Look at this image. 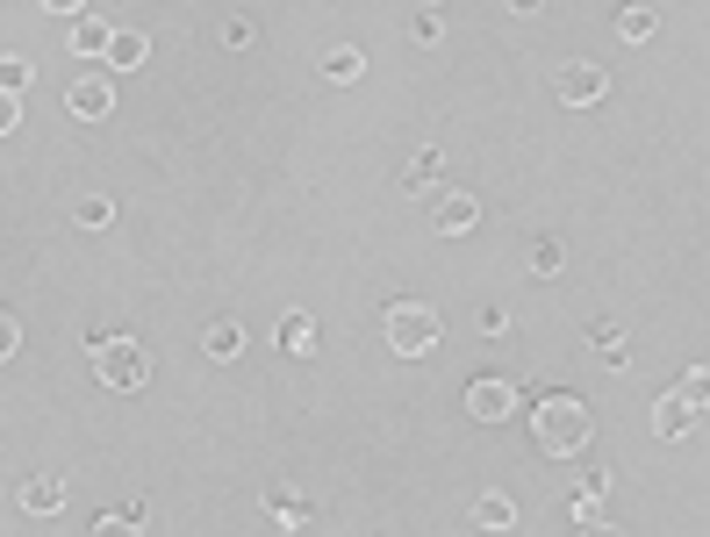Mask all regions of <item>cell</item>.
<instances>
[{
	"label": "cell",
	"instance_id": "1",
	"mask_svg": "<svg viewBox=\"0 0 710 537\" xmlns=\"http://www.w3.org/2000/svg\"><path fill=\"white\" fill-rule=\"evenodd\" d=\"M532 437H538V452L574 458L588 437H596V416H588L582 394H538V409H532Z\"/></svg>",
	"mask_w": 710,
	"mask_h": 537
},
{
	"label": "cell",
	"instance_id": "2",
	"mask_svg": "<svg viewBox=\"0 0 710 537\" xmlns=\"http://www.w3.org/2000/svg\"><path fill=\"white\" fill-rule=\"evenodd\" d=\"M381 330H388V351H402V359H431L438 337H445V322H438L431 301H395V309L381 316Z\"/></svg>",
	"mask_w": 710,
	"mask_h": 537
},
{
	"label": "cell",
	"instance_id": "3",
	"mask_svg": "<svg viewBox=\"0 0 710 537\" xmlns=\"http://www.w3.org/2000/svg\"><path fill=\"white\" fill-rule=\"evenodd\" d=\"M94 373H101V388L137 394L144 380H151V359H144V344H130V337H109V344L94 351Z\"/></svg>",
	"mask_w": 710,
	"mask_h": 537
},
{
	"label": "cell",
	"instance_id": "4",
	"mask_svg": "<svg viewBox=\"0 0 710 537\" xmlns=\"http://www.w3.org/2000/svg\"><path fill=\"white\" fill-rule=\"evenodd\" d=\"M466 416H474V423H510V416H517V380L481 373L474 388H466Z\"/></svg>",
	"mask_w": 710,
	"mask_h": 537
},
{
	"label": "cell",
	"instance_id": "5",
	"mask_svg": "<svg viewBox=\"0 0 710 537\" xmlns=\"http://www.w3.org/2000/svg\"><path fill=\"white\" fill-rule=\"evenodd\" d=\"M65 115H72V122H109V115H115V80H109V72L72 80V86H65Z\"/></svg>",
	"mask_w": 710,
	"mask_h": 537
},
{
	"label": "cell",
	"instance_id": "6",
	"mask_svg": "<svg viewBox=\"0 0 710 537\" xmlns=\"http://www.w3.org/2000/svg\"><path fill=\"white\" fill-rule=\"evenodd\" d=\"M553 94H560L567 107H596L603 94H610V80H603V65L574 58V65H560V72H553Z\"/></svg>",
	"mask_w": 710,
	"mask_h": 537
},
{
	"label": "cell",
	"instance_id": "7",
	"mask_svg": "<svg viewBox=\"0 0 710 537\" xmlns=\"http://www.w3.org/2000/svg\"><path fill=\"white\" fill-rule=\"evenodd\" d=\"M697 423H703V409L689 402V394H660V402H654V430H660V437H668V444L697 437Z\"/></svg>",
	"mask_w": 710,
	"mask_h": 537
},
{
	"label": "cell",
	"instance_id": "8",
	"mask_svg": "<svg viewBox=\"0 0 710 537\" xmlns=\"http://www.w3.org/2000/svg\"><path fill=\"white\" fill-rule=\"evenodd\" d=\"M14 502H22L29 516H58V509H65V481H58V473H29Z\"/></svg>",
	"mask_w": 710,
	"mask_h": 537
},
{
	"label": "cell",
	"instance_id": "9",
	"mask_svg": "<svg viewBox=\"0 0 710 537\" xmlns=\"http://www.w3.org/2000/svg\"><path fill=\"white\" fill-rule=\"evenodd\" d=\"M588 344H596V359L610 365V373H625V365H631V344H625V330H617L610 316H603V322H588Z\"/></svg>",
	"mask_w": 710,
	"mask_h": 537
},
{
	"label": "cell",
	"instance_id": "10",
	"mask_svg": "<svg viewBox=\"0 0 710 537\" xmlns=\"http://www.w3.org/2000/svg\"><path fill=\"white\" fill-rule=\"evenodd\" d=\"M144 58H151V43L137 37V29H115V37H109V51H101V65H109V72H137Z\"/></svg>",
	"mask_w": 710,
	"mask_h": 537
},
{
	"label": "cell",
	"instance_id": "11",
	"mask_svg": "<svg viewBox=\"0 0 710 537\" xmlns=\"http://www.w3.org/2000/svg\"><path fill=\"white\" fill-rule=\"evenodd\" d=\"M274 344L287 351V359H309V351H316V322H309V316H301V309H295V316H280V330H274Z\"/></svg>",
	"mask_w": 710,
	"mask_h": 537
},
{
	"label": "cell",
	"instance_id": "12",
	"mask_svg": "<svg viewBox=\"0 0 710 537\" xmlns=\"http://www.w3.org/2000/svg\"><path fill=\"white\" fill-rule=\"evenodd\" d=\"M524 266H532V280H560V272H567V244L560 237H538L532 251H524Z\"/></svg>",
	"mask_w": 710,
	"mask_h": 537
},
{
	"label": "cell",
	"instance_id": "13",
	"mask_svg": "<svg viewBox=\"0 0 710 537\" xmlns=\"http://www.w3.org/2000/svg\"><path fill=\"white\" fill-rule=\"evenodd\" d=\"M266 516H274L280 530H301L309 524V502H301L295 487H266Z\"/></svg>",
	"mask_w": 710,
	"mask_h": 537
},
{
	"label": "cell",
	"instance_id": "14",
	"mask_svg": "<svg viewBox=\"0 0 710 537\" xmlns=\"http://www.w3.org/2000/svg\"><path fill=\"white\" fill-rule=\"evenodd\" d=\"M109 37H115V29L101 22V14H72V51H80V58H101Z\"/></svg>",
	"mask_w": 710,
	"mask_h": 537
},
{
	"label": "cell",
	"instance_id": "15",
	"mask_svg": "<svg viewBox=\"0 0 710 537\" xmlns=\"http://www.w3.org/2000/svg\"><path fill=\"white\" fill-rule=\"evenodd\" d=\"M474 215H481L474 194H445V202H438V229H445V237H460V229H474Z\"/></svg>",
	"mask_w": 710,
	"mask_h": 537
},
{
	"label": "cell",
	"instance_id": "16",
	"mask_svg": "<svg viewBox=\"0 0 710 537\" xmlns=\"http://www.w3.org/2000/svg\"><path fill=\"white\" fill-rule=\"evenodd\" d=\"M474 530H517V502H510V495H481L474 502Z\"/></svg>",
	"mask_w": 710,
	"mask_h": 537
},
{
	"label": "cell",
	"instance_id": "17",
	"mask_svg": "<svg viewBox=\"0 0 710 537\" xmlns=\"http://www.w3.org/2000/svg\"><path fill=\"white\" fill-rule=\"evenodd\" d=\"M438 179H445V158H438V151H416L410 173H402V187H410V194H438Z\"/></svg>",
	"mask_w": 710,
	"mask_h": 537
},
{
	"label": "cell",
	"instance_id": "18",
	"mask_svg": "<svg viewBox=\"0 0 710 537\" xmlns=\"http://www.w3.org/2000/svg\"><path fill=\"white\" fill-rule=\"evenodd\" d=\"M202 351H208V359H216V365H230V359H237V351H245V330H237V322H208V337H202Z\"/></svg>",
	"mask_w": 710,
	"mask_h": 537
},
{
	"label": "cell",
	"instance_id": "19",
	"mask_svg": "<svg viewBox=\"0 0 710 537\" xmlns=\"http://www.w3.org/2000/svg\"><path fill=\"white\" fill-rule=\"evenodd\" d=\"M654 29H660L654 8H639V0H625V8H617V37H625V43H646Z\"/></svg>",
	"mask_w": 710,
	"mask_h": 537
},
{
	"label": "cell",
	"instance_id": "20",
	"mask_svg": "<svg viewBox=\"0 0 710 537\" xmlns=\"http://www.w3.org/2000/svg\"><path fill=\"white\" fill-rule=\"evenodd\" d=\"M359 72H367V58H359L352 43H338V51H323V80H330V86H352Z\"/></svg>",
	"mask_w": 710,
	"mask_h": 537
},
{
	"label": "cell",
	"instance_id": "21",
	"mask_svg": "<svg viewBox=\"0 0 710 537\" xmlns=\"http://www.w3.org/2000/svg\"><path fill=\"white\" fill-rule=\"evenodd\" d=\"M72 223H80V229H109L115 202H109V194H80V202H72Z\"/></svg>",
	"mask_w": 710,
	"mask_h": 537
},
{
	"label": "cell",
	"instance_id": "22",
	"mask_svg": "<svg viewBox=\"0 0 710 537\" xmlns=\"http://www.w3.org/2000/svg\"><path fill=\"white\" fill-rule=\"evenodd\" d=\"M216 37H223V51H245V43L259 37V22H251V14H230V22H223Z\"/></svg>",
	"mask_w": 710,
	"mask_h": 537
},
{
	"label": "cell",
	"instance_id": "23",
	"mask_svg": "<svg viewBox=\"0 0 710 537\" xmlns=\"http://www.w3.org/2000/svg\"><path fill=\"white\" fill-rule=\"evenodd\" d=\"M22 86H29V58H0V94H22Z\"/></svg>",
	"mask_w": 710,
	"mask_h": 537
},
{
	"label": "cell",
	"instance_id": "24",
	"mask_svg": "<svg viewBox=\"0 0 710 537\" xmlns=\"http://www.w3.org/2000/svg\"><path fill=\"white\" fill-rule=\"evenodd\" d=\"M14 351H22V322H14L8 309H0V365H8Z\"/></svg>",
	"mask_w": 710,
	"mask_h": 537
},
{
	"label": "cell",
	"instance_id": "25",
	"mask_svg": "<svg viewBox=\"0 0 710 537\" xmlns=\"http://www.w3.org/2000/svg\"><path fill=\"white\" fill-rule=\"evenodd\" d=\"M567 516H574V530H603V516H596V502H588V495H574Z\"/></svg>",
	"mask_w": 710,
	"mask_h": 537
},
{
	"label": "cell",
	"instance_id": "26",
	"mask_svg": "<svg viewBox=\"0 0 710 537\" xmlns=\"http://www.w3.org/2000/svg\"><path fill=\"white\" fill-rule=\"evenodd\" d=\"M410 37H416V43H438V37H445V22H438V8H424V14H416V22H410Z\"/></svg>",
	"mask_w": 710,
	"mask_h": 537
},
{
	"label": "cell",
	"instance_id": "27",
	"mask_svg": "<svg viewBox=\"0 0 710 537\" xmlns=\"http://www.w3.org/2000/svg\"><path fill=\"white\" fill-rule=\"evenodd\" d=\"M582 495L603 502V495H610V473H603V466H582Z\"/></svg>",
	"mask_w": 710,
	"mask_h": 537
},
{
	"label": "cell",
	"instance_id": "28",
	"mask_svg": "<svg viewBox=\"0 0 710 537\" xmlns=\"http://www.w3.org/2000/svg\"><path fill=\"white\" fill-rule=\"evenodd\" d=\"M474 322H481V330H488V337H503V330H510V309H495V301H488V309H481Z\"/></svg>",
	"mask_w": 710,
	"mask_h": 537
},
{
	"label": "cell",
	"instance_id": "29",
	"mask_svg": "<svg viewBox=\"0 0 710 537\" xmlns=\"http://www.w3.org/2000/svg\"><path fill=\"white\" fill-rule=\"evenodd\" d=\"M675 394H689V402L703 409V394H710V373H703V365H697V373H689V380H682V388H675Z\"/></svg>",
	"mask_w": 710,
	"mask_h": 537
},
{
	"label": "cell",
	"instance_id": "30",
	"mask_svg": "<svg viewBox=\"0 0 710 537\" xmlns=\"http://www.w3.org/2000/svg\"><path fill=\"white\" fill-rule=\"evenodd\" d=\"M14 122H22V94H0V136H8Z\"/></svg>",
	"mask_w": 710,
	"mask_h": 537
},
{
	"label": "cell",
	"instance_id": "31",
	"mask_svg": "<svg viewBox=\"0 0 710 537\" xmlns=\"http://www.w3.org/2000/svg\"><path fill=\"white\" fill-rule=\"evenodd\" d=\"M43 8H51V14H80V0H43Z\"/></svg>",
	"mask_w": 710,
	"mask_h": 537
},
{
	"label": "cell",
	"instance_id": "32",
	"mask_svg": "<svg viewBox=\"0 0 710 537\" xmlns=\"http://www.w3.org/2000/svg\"><path fill=\"white\" fill-rule=\"evenodd\" d=\"M510 8H517V14H538V8H546V0H510Z\"/></svg>",
	"mask_w": 710,
	"mask_h": 537
},
{
	"label": "cell",
	"instance_id": "33",
	"mask_svg": "<svg viewBox=\"0 0 710 537\" xmlns=\"http://www.w3.org/2000/svg\"><path fill=\"white\" fill-rule=\"evenodd\" d=\"M424 8H438V0H424Z\"/></svg>",
	"mask_w": 710,
	"mask_h": 537
}]
</instances>
